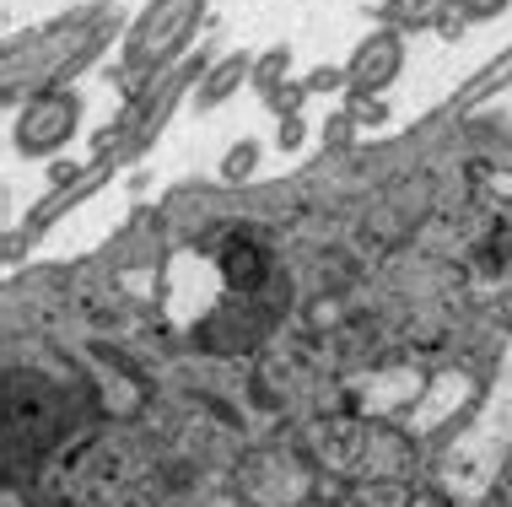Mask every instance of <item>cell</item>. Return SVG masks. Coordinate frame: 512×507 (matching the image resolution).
I'll list each match as a JSON object with an SVG mask.
<instances>
[{"mask_svg":"<svg viewBox=\"0 0 512 507\" xmlns=\"http://www.w3.org/2000/svg\"><path fill=\"white\" fill-rule=\"evenodd\" d=\"M318 470H335L345 481H372V486H389L405 481L415 470V443L399 427H383V421H324L308 437Z\"/></svg>","mask_w":512,"mask_h":507,"instance_id":"1","label":"cell"},{"mask_svg":"<svg viewBox=\"0 0 512 507\" xmlns=\"http://www.w3.org/2000/svg\"><path fill=\"white\" fill-rule=\"evenodd\" d=\"M313 470L318 459H308L302 448H286V443L254 448L238 464V497L254 507H302L313 497Z\"/></svg>","mask_w":512,"mask_h":507,"instance_id":"2","label":"cell"},{"mask_svg":"<svg viewBox=\"0 0 512 507\" xmlns=\"http://www.w3.org/2000/svg\"><path fill=\"white\" fill-rule=\"evenodd\" d=\"M65 421H71V410H65V394L54 383H44V378L6 383V448L11 454L22 448V437H27V459L54 448L65 437Z\"/></svg>","mask_w":512,"mask_h":507,"instance_id":"3","label":"cell"},{"mask_svg":"<svg viewBox=\"0 0 512 507\" xmlns=\"http://www.w3.org/2000/svg\"><path fill=\"white\" fill-rule=\"evenodd\" d=\"M205 0H151L141 11V22L130 27V65L135 71H157L168 65L178 49L195 38Z\"/></svg>","mask_w":512,"mask_h":507,"instance_id":"4","label":"cell"},{"mask_svg":"<svg viewBox=\"0 0 512 507\" xmlns=\"http://www.w3.org/2000/svg\"><path fill=\"white\" fill-rule=\"evenodd\" d=\"M81 125V98L76 92H33L22 108H17V130H11V141H17L22 157H54L60 146H71V135Z\"/></svg>","mask_w":512,"mask_h":507,"instance_id":"5","label":"cell"},{"mask_svg":"<svg viewBox=\"0 0 512 507\" xmlns=\"http://www.w3.org/2000/svg\"><path fill=\"white\" fill-rule=\"evenodd\" d=\"M399 71H405V38L394 27H378V33H367L356 44L351 65H345V81L356 92H389L399 81Z\"/></svg>","mask_w":512,"mask_h":507,"instance_id":"6","label":"cell"},{"mask_svg":"<svg viewBox=\"0 0 512 507\" xmlns=\"http://www.w3.org/2000/svg\"><path fill=\"white\" fill-rule=\"evenodd\" d=\"M459 0H389V17L399 27H437Z\"/></svg>","mask_w":512,"mask_h":507,"instance_id":"7","label":"cell"},{"mask_svg":"<svg viewBox=\"0 0 512 507\" xmlns=\"http://www.w3.org/2000/svg\"><path fill=\"white\" fill-rule=\"evenodd\" d=\"M238 76H243V60H227V65H221V71L211 76V87L200 92V103H205V108H211V103H221L232 87H238Z\"/></svg>","mask_w":512,"mask_h":507,"instance_id":"8","label":"cell"},{"mask_svg":"<svg viewBox=\"0 0 512 507\" xmlns=\"http://www.w3.org/2000/svg\"><path fill=\"white\" fill-rule=\"evenodd\" d=\"M254 162H259V146H254V141L232 146V152H227V162H221V178H232V184H238V178H248V173H254Z\"/></svg>","mask_w":512,"mask_h":507,"instance_id":"9","label":"cell"},{"mask_svg":"<svg viewBox=\"0 0 512 507\" xmlns=\"http://www.w3.org/2000/svg\"><path fill=\"white\" fill-rule=\"evenodd\" d=\"M507 6H512V0H459V11L469 22H491V17H502Z\"/></svg>","mask_w":512,"mask_h":507,"instance_id":"10","label":"cell"}]
</instances>
